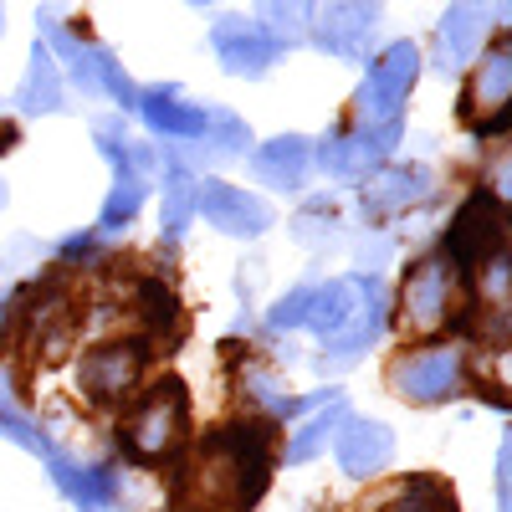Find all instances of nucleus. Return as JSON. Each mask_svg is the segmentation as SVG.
Returning <instances> with one entry per match:
<instances>
[{
  "label": "nucleus",
  "instance_id": "nucleus-1",
  "mask_svg": "<svg viewBox=\"0 0 512 512\" xmlns=\"http://www.w3.org/2000/svg\"><path fill=\"white\" fill-rule=\"evenodd\" d=\"M461 113L482 139L512 128V36H497L482 52L472 82H466V93H461Z\"/></svg>",
  "mask_w": 512,
  "mask_h": 512
},
{
  "label": "nucleus",
  "instance_id": "nucleus-2",
  "mask_svg": "<svg viewBox=\"0 0 512 512\" xmlns=\"http://www.w3.org/2000/svg\"><path fill=\"white\" fill-rule=\"evenodd\" d=\"M128 446H134L139 456H159L164 446H175V436L185 431V390L175 379L154 384V390L139 400V410L128 415Z\"/></svg>",
  "mask_w": 512,
  "mask_h": 512
},
{
  "label": "nucleus",
  "instance_id": "nucleus-3",
  "mask_svg": "<svg viewBox=\"0 0 512 512\" xmlns=\"http://www.w3.org/2000/svg\"><path fill=\"white\" fill-rule=\"evenodd\" d=\"M410 82H415V47H390L374 67H369V82H364V93H359V108L369 123H390L400 98L410 93Z\"/></svg>",
  "mask_w": 512,
  "mask_h": 512
},
{
  "label": "nucleus",
  "instance_id": "nucleus-4",
  "mask_svg": "<svg viewBox=\"0 0 512 512\" xmlns=\"http://www.w3.org/2000/svg\"><path fill=\"white\" fill-rule=\"evenodd\" d=\"M139 369H144L139 344H108L82 359V384H88L93 400H128L139 384Z\"/></svg>",
  "mask_w": 512,
  "mask_h": 512
},
{
  "label": "nucleus",
  "instance_id": "nucleus-5",
  "mask_svg": "<svg viewBox=\"0 0 512 512\" xmlns=\"http://www.w3.org/2000/svg\"><path fill=\"white\" fill-rule=\"evenodd\" d=\"M492 246H497V205H492V195H472L446 236V251L461 267H472L482 256H492Z\"/></svg>",
  "mask_w": 512,
  "mask_h": 512
},
{
  "label": "nucleus",
  "instance_id": "nucleus-6",
  "mask_svg": "<svg viewBox=\"0 0 512 512\" xmlns=\"http://www.w3.org/2000/svg\"><path fill=\"white\" fill-rule=\"evenodd\" d=\"M400 313H405V328H436L451 308V277L441 262H420L405 282V297H400Z\"/></svg>",
  "mask_w": 512,
  "mask_h": 512
},
{
  "label": "nucleus",
  "instance_id": "nucleus-7",
  "mask_svg": "<svg viewBox=\"0 0 512 512\" xmlns=\"http://www.w3.org/2000/svg\"><path fill=\"white\" fill-rule=\"evenodd\" d=\"M456 374H461L456 354L436 349V354H415L410 364H400L395 384H400V395H410V400H441V395L456 390Z\"/></svg>",
  "mask_w": 512,
  "mask_h": 512
},
{
  "label": "nucleus",
  "instance_id": "nucleus-8",
  "mask_svg": "<svg viewBox=\"0 0 512 512\" xmlns=\"http://www.w3.org/2000/svg\"><path fill=\"white\" fill-rule=\"evenodd\" d=\"M200 210L210 216V226H221L231 236H256L267 226V210L256 205L246 190H231V185H205L200 190Z\"/></svg>",
  "mask_w": 512,
  "mask_h": 512
},
{
  "label": "nucleus",
  "instance_id": "nucleus-9",
  "mask_svg": "<svg viewBox=\"0 0 512 512\" xmlns=\"http://www.w3.org/2000/svg\"><path fill=\"white\" fill-rule=\"evenodd\" d=\"M390 451H395V441H390V431H384V425L354 420L349 431H338V461H344V472H354V477L379 472V466L390 461Z\"/></svg>",
  "mask_w": 512,
  "mask_h": 512
},
{
  "label": "nucleus",
  "instance_id": "nucleus-10",
  "mask_svg": "<svg viewBox=\"0 0 512 512\" xmlns=\"http://www.w3.org/2000/svg\"><path fill=\"white\" fill-rule=\"evenodd\" d=\"M216 47H221V57H226V67H231V72H262V67H267V57L277 52V41H272L262 26L231 21V26H221V31H216Z\"/></svg>",
  "mask_w": 512,
  "mask_h": 512
},
{
  "label": "nucleus",
  "instance_id": "nucleus-11",
  "mask_svg": "<svg viewBox=\"0 0 512 512\" xmlns=\"http://www.w3.org/2000/svg\"><path fill=\"white\" fill-rule=\"evenodd\" d=\"M364 512H456V502H451V492H446L441 482L415 477V482L390 487V497L374 502V507H364Z\"/></svg>",
  "mask_w": 512,
  "mask_h": 512
},
{
  "label": "nucleus",
  "instance_id": "nucleus-12",
  "mask_svg": "<svg viewBox=\"0 0 512 512\" xmlns=\"http://www.w3.org/2000/svg\"><path fill=\"white\" fill-rule=\"evenodd\" d=\"M256 175L272 180V185H282V190L303 185V175H308V149H303V139H277V144H267L262 154H256Z\"/></svg>",
  "mask_w": 512,
  "mask_h": 512
},
{
  "label": "nucleus",
  "instance_id": "nucleus-13",
  "mask_svg": "<svg viewBox=\"0 0 512 512\" xmlns=\"http://www.w3.org/2000/svg\"><path fill=\"white\" fill-rule=\"evenodd\" d=\"M369 31H374V11L338 6V11H328V16H323L318 41H323V47H333V52H359V41H364Z\"/></svg>",
  "mask_w": 512,
  "mask_h": 512
},
{
  "label": "nucleus",
  "instance_id": "nucleus-14",
  "mask_svg": "<svg viewBox=\"0 0 512 512\" xmlns=\"http://www.w3.org/2000/svg\"><path fill=\"white\" fill-rule=\"evenodd\" d=\"M57 98H62L57 67H52L47 52H36V57H31V72H26V82H21V108H26V113H52Z\"/></svg>",
  "mask_w": 512,
  "mask_h": 512
},
{
  "label": "nucleus",
  "instance_id": "nucleus-15",
  "mask_svg": "<svg viewBox=\"0 0 512 512\" xmlns=\"http://www.w3.org/2000/svg\"><path fill=\"white\" fill-rule=\"evenodd\" d=\"M57 482H62V492H67L82 512H103V507H108V477H103V472H82V466L57 461Z\"/></svg>",
  "mask_w": 512,
  "mask_h": 512
},
{
  "label": "nucleus",
  "instance_id": "nucleus-16",
  "mask_svg": "<svg viewBox=\"0 0 512 512\" xmlns=\"http://www.w3.org/2000/svg\"><path fill=\"white\" fill-rule=\"evenodd\" d=\"M144 113H149L154 128H164V134H205V128H210V113L185 108V103H175V98H149Z\"/></svg>",
  "mask_w": 512,
  "mask_h": 512
},
{
  "label": "nucleus",
  "instance_id": "nucleus-17",
  "mask_svg": "<svg viewBox=\"0 0 512 512\" xmlns=\"http://www.w3.org/2000/svg\"><path fill=\"white\" fill-rule=\"evenodd\" d=\"M441 36H446V47L456 52V57H466L477 47V36H482V21H477V11H446V26H441Z\"/></svg>",
  "mask_w": 512,
  "mask_h": 512
},
{
  "label": "nucleus",
  "instance_id": "nucleus-18",
  "mask_svg": "<svg viewBox=\"0 0 512 512\" xmlns=\"http://www.w3.org/2000/svg\"><path fill=\"white\" fill-rule=\"evenodd\" d=\"M425 190V175H410V169H400V175H384L374 190H369V200L374 205H405L410 195H420Z\"/></svg>",
  "mask_w": 512,
  "mask_h": 512
},
{
  "label": "nucleus",
  "instance_id": "nucleus-19",
  "mask_svg": "<svg viewBox=\"0 0 512 512\" xmlns=\"http://www.w3.org/2000/svg\"><path fill=\"white\" fill-rule=\"evenodd\" d=\"M134 210H139V180H118V190H113V200L103 210V231H118V216L128 221Z\"/></svg>",
  "mask_w": 512,
  "mask_h": 512
},
{
  "label": "nucleus",
  "instance_id": "nucleus-20",
  "mask_svg": "<svg viewBox=\"0 0 512 512\" xmlns=\"http://www.w3.org/2000/svg\"><path fill=\"white\" fill-rule=\"evenodd\" d=\"M328 431H333V415H318V420H308V425H303V436L292 441V456L303 461V456H313L318 446H328Z\"/></svg>",
  "mask_w": 512,
  "mask_h": 512
},
{
  "label": "nucleus",
  "instance_id": "nucleus-21",
  "mask_svg": "<svg viewBox=\"0 0 512 512\" xmlns=\"http://www.w3.org/2000/svg\"><path fill=\"white\" fill-rule=\"evenodd\" d=\"M164 190H169V231H180V226H185V216H190V180H185V175H175Z\"/></svg>",
  "mask_w": 512,
  "mask_h": 512
},
{
  "label": "nucleus",
  "instance_id": "nucleus-22",
  "mask_svg": "<svg viewBox=\"0 0 512 512\" xmlns=\"http://www.w3.org/2000/svg\"><path fill=\"white\" fill-rule=\"evenodd\" d=\"M497 492H502V512H512V431H507L502 461H497Z\"/></svg>",
  "mask_w": 512,
  "mask_h": 512
},
{
  "label": "nucleus",
  "instance_id": "nucleus-23",
  "mask_svg": "<svg viewBox=\"0 0 512 512\" xmlns=\"http://www.w3.org/2000/svg\"><path fill=\"white\" fill-rule=\"evenodd\" d=\"M144 303H149V318H169V313H175V297L159 292V287H144Z\"/></svg>",
  "mask_w": 512,
  "mask_h": 512
},
{
  "label": "nucleus",
  "instance_id": "nucleus-24",
  "mask_svg": "<svg viewBox=\"0 0 512 512\" xmlns=\"http://www.w3.org/2000/svg\"><path fill=\"white\" fill-rule=\"evenodd\" d=\"M11 144H16V128H11V123H0V154H6Z\"/></svg>",
  "mask_w": 512,
  "mask_h": 512
},
{
  "label": "nucleus",
  "instance_id": "nucleus-25",
  "mask_svg": "<svg viewBox=\"0 0 512 512\" xmlns=\"http://www.w3.org/2000/svg\"><path fill=\"white\" fill-rule=\"evenodd\" d=\"M507 190H512V169H507Z\"/></svg>",
  "mask_w": 512,
  "mask_h": 512
},
{
  "label": "nucleus",
  "instance_id": "nucleus-26",
  "mask_svg": "<svg viewBox=\"0 0 512 512\" xmlns=\"http://www.w3.org/2000/svg\"><path fill=\"white\" fill-rule=\"evenodd\" d=\"M0 205H6V190H0Z\"/></svg>",
  "mask_w": 512,
  "mask_h": 512
}]
</instances>
